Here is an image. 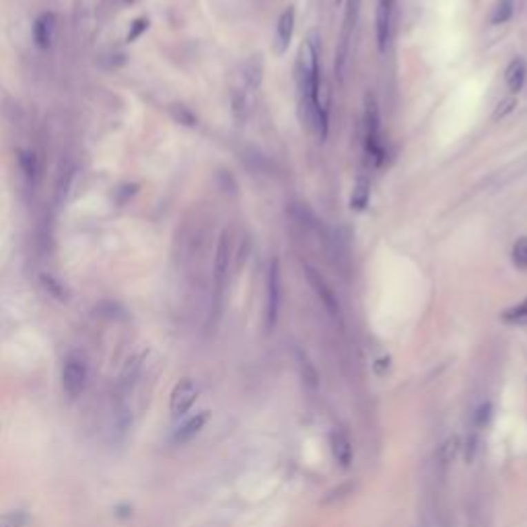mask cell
I'll return each instance as SVG.
<instances>
[{
  "instance_id": "cell-1",
  "label": "cell",
  "mask_w": 527,
  "mask_h": 527,
  "mask_svg": "<svg viewBox=\"0 0 527 527\" xmlns=\"http://www.w3.org/2000/svg\"><path fill=\"white\" fill-rule=\"evenodd\" d=\"M363 122H365V148H367V155L371 157V161L375 165H381L386 161V150L381 146V136H379V108H377V101L373 95H367L365 97V116H363Z\"/></svg>"
},
{
  "instance_id": "cell-2",
  "label": "cell",
  "mask_w": 527,
  "mask_h": 527,
  "mask_svg": "<svg viewBox=\"0 0 527 527\" xmlns=\"http://www.w3.org/2000/svg\"><path fill=\"white\" fill-rule=\"evenodd\" d=\"M359 6L361 0H348L346 6V14L342 21V29H340V37H338V46H336V79H344V70L348 64V54H350V41H352V33L357 27V19H359Z\"/></svg>"
},
{
  "instance_id": "cell-3",
  "label": "cell",
  "mask_w": 527,
  "mask_h": 527,
  "mask_svg": "<svg viewBox=\"0 0 527 527\" xmlns=\"http://www.w3.org/2000/svg\"><path fill=\"white\" fill-rule=\"evenodd\" d=\"M87 379H89V369H87V363L83 357L79 355H70L66 361H64V367H62V388H64V394L68 397H79V395L85 392L87 388Z\"/></svg>"
},
{
  "instance_id": "cell-4",
  "label": "cell",
  "mask_w": 527,
  "mask_h": 527,
  "mask_svg": "<svg viewBox=\"0 0 527 527\" xmlns=\"http://www.w3.org/2000/svg\"><path fill=\"white\" fill-rule=\"evenodd\" d=\"M280 295H282V284H280V262L274 258L270 262L268 270V292H266V328L272 330L278 319L280 311Z\"/></svg>"
},
{
  "instance_id": "cell-5",
  "label": "cell",
  "mask_w": 527,
  "mask_h": 527,
  "mask_svg": "<svg viewBox=\"0 0 527 527\" xmlns=\"http://www.w3.org/2000/svg\"><path fill=\"white\" fill-rule=\"evenodd\" d=\"M231 248H233V237L231 231H223L219 237V246H217V254H215V292L217 299L221 297L227 276H229V268H231Z\"/></svg>"
},
{
  "instance_id": "cell-6",
  "label": "cell",
  "mask_w": 527,
  "mask_h": 527,
  "mask_svg": "<svg viewBox=\"0 0 527 527\" xmlns=\"http://www.w3.org/2000/svg\"><path fill=\"white\" fill-rule=\"evenodd\" d=\"M305 276H307L311 288L315 290L317 299H319V301L324 303V307L328 309V313L334 315V317H338V315H340V303H338V297H336L334 288L328 284V280H326L315 268H311V266H305Z\"/></svg>"
},
{
  "instance_id": "cell-7",
  "label": "cell",
  "mask_w": 527,
  "mask_h": 527,
  "mask_svg": "<svg viewBox=\"0 0 527 527\" xmlns=\"http://www.w3.org/2000/svg\"><path fill=\"white\" fill-rule=\"evenodd\" d=\"M196 397H198V386H196V381L190 379V377H183V379L177 381V386H175L173 392H171L169 408H171V412H173L175 416H181V414H186V412L194 406Z\"/></svg>"
},
{
  "instance_id": "cell-8",
  "label": "cell",
  "mask_w": 527,
  "mask_h": 527,
  "mask_svg": "<svg viewBox=\"0 0 527 527\" xmlns=\"http://www.w3.org/2000/svg\"><path fill=\"white\" fill-rule=\"evenodd\" d=\"M394 23V0H379L377 4V46L379 52H386L392 39Z\"/></svg>"
},
{
  "instance_id": "cell-9",
  "label": "cell",
  "mask_w": 527,
  "mask_h": 527,
  "mask_svg": "<svg viewBox=\"0 0 527 527\" xmlns=\"http://www.w3.org/2000/svg\"><path fill=\"white\" fill-rule=\"evenodd\" d=\"M292 27H295V8L288 6V8H284V12H282L280 19H278V25H276L274 52H276L278 56H282V54L288 50L290 37H292Z\"/></svg>"
},
{
  "instance_id": "cell-10",
  "label": "cell",
  "mask_w": 527,
  "mask_h": 527,
  "mask_svg": "<svg viewBox=\"0 0 527 527\" xmlns=\"http://www.w3.org/2000/svg\"><path fill=\"white\" fill-rule=\"evenodd\" d=\"M208 420H210V412H198V414H194L192 418H188V420L175 430L173 443H175V445H183V443L192 441V439L206 426Z\"/></svg>"
},
{
  "instance_id": "cell-11",
  "label": "cell",
  "mask_w": 527,
  "mask_h": 527,
  "mask_svg": "<svg viewBox=\"0 0 527 527\" xmlns=\"http://www.w3.org/2000/svg\"><path fill=\"white\" fill-rule=\"evenodd\" d=\"M330 447H332V455L334 459L342 466V468H348L352 464V443L348 439V435L344 430H334L330 435Z\"/></svg>"
},
{
  "instance_id": "cell-12",
  "label": "cell",
  "mask_w": 527,
  "mask_h": 527,
  "mask_svg": "<svg viewBox=\"0 0 527 527\" xmlns=\"http://www.w3.org/2000/svg\"><path fill=\"white\" fill-rule=\"evenodd\" d=\"M54 23H56V14L54 12H43L35 19L33 25V39L41 50H48L52 46L54 39Z\"/></svg>"
},
{
  "instance_id": "cell-13",
  "label": "cell",
  "mask_w": 527,
  "mask_h": 527,
  "mask_svg": "<svg viewBox=\"0 0 527 527\" xmlns=\"http://www.w3.org/2000/svg\"><path fill=\"white\" fill-rule=\"evenodd\" d=\"M526 77H527L526 60H524V58H515V60L509 64L507 72H505V81H507L509 91H511V93H519V91H521V87H524V83H526Z\"/></svg>"
},
{
  "instance_id": "cell-14",
  "label": "cell",
  "mask_w": 527,
  "mask_h": 527,
  "mask_svg": "<svg viewBox=\"0 0 527 527\" xmlns=\"http://www.w3.org/2000/svg\"><path fill=\"white\" fill-rule=\"evenodd\" d=\"M231 106H233V116L237 122H246V118L252 112V97L243 89H233L231 93Z\"/></svg>"
},
{
  "instance_id": "cell-15",
  "label": "cell",
  "mask_w": 527,
  "mask_h": 527,
  "mask_svg": "<svg viewBox=\"0 0 527 527\" xmlns=\"http://www.w3.org/2000/svg\"><path fill=\"white\" fill-rule=\"evenodd\" d=\"M297 363H299V371H301V377H303V384L309 388V390H317L319 386V373L317 369L313 367V363L309 361V357L305 352H297Z\"/></svg>"
},
{
  "instance_id": "cell-16",
  "label": "cell",
  "mask_w": 527,
  "mask_h": 527,
  "mask_svg": "<svg viewBox=\"0 0 527 527\" xmlns=\"http://www.w3.org/2000/svg\"><path fill=\"white\" fill-rule=\"evenodd\" d=\"M369 196H371V186L367 181V177H359L352 190V198H350V206L352 210H365V206L369 204Z\"/></svg>"
},
{
  "instance_id": "cell-17",
  "label": "cell",
  "mask_w": 527,
  "mask_h": 527,
  "mask_svg": "<svg viewBox=\"0 0 527 527\" xmlns=\"http://www.w3.org/2000/svg\"><path fill=\"white\" fill-rule=\"evenodd\" d=\"M241 72H243L241 77H243V81H246V85H248L250 89L258 87V85L262 83V74H264L262 62L258 60V56H256V58H252V60H248V62L243 64Z\"/></svg>"
},
{
  "instance_id": "cell-18",
  "label": "cell",
  "mask_w": 527,
  "mask_h": 527,
  "mask_svg": "<svg viewBox=\"0 0 527 527\" xmlns=\"http://www.w3.org/2000/svg\"><path fill=\"white\" fill-rule=\"evenodd\" d=\"M501 319L511 324V326H524L527 324V299H524L521 303L509 307L507 311L501 313Z\"/></svg>"
},
{
  "instance_id": "cell-19",
  "label": "cell",
  "mask_w": 527,
  "mask_h": 527,
  "mask_svg": "<svg viewBox=\"0 0 527 527\" xmlns=\"http://www.w3.org/2000/svg\"><path fill=\"white\" fill-rule=\"evenodd\" d=\"M19 163H21V169L25 173V177L29 181H35L37 179V173H39V165H37V159L33 152L29 150H19Z\"/></svg>"
},
{
  "instance_id": "cell-20",
  "label": "cell",
  "mask_w": 527,
  "mask_h": 527,
  "mask_svg": "<svg viewBox=\"0 0 527 527\" xmlns=\"http://www.w3.org/2000/svg\"><path fill=\"white\" fill-rule=\"evenodd\" d=\"M31 517L25 511H8L0 515V527H27Z\"/></svg>"
},
{
  "instance_id": "cell-21",
  "label": "cell",
  "mask_w": 527,
  "mask_h": 527,
  "mask_svg": "<svg viewBox=\"0 0 527 527\" xmlns=\"http://www.w3.org/2000/svg\"><path fill=\"white\" fill-rule=\"evenodd\" d=\"M459 447H461V441H459V437H449V439H447V441L441 445V449H439V457H441V464H451V461L455 459V455H457Z\"/></svg>"
},
{
  "instance_id": "cell-22",
  "label": "cell",
  "mask_w": 527,
  "mask_h": 527,
  "mask_svg": "<svg viewBox=\"0 0 527 527\" xmlns=\"http://www.w3.org/2000/svg\"><path fill=\"white\" fill-rule=\"evenodd\" d=\"M513 264L521 272H527V237H519L513 246Z\"/></svg>"
},
{
  "instance_id": "cell-23",
  "label": "cell",
  "mask_w": 527,
  "mask_h": 527,
  "mask_svg": "<svg viewBox=\"0 0 527 527\" xmlns=\"http://www.w3.org/2000/svg\"><path fill=\"white\" fill-rule=\"evenodd\" d=\"M511 14H513V0H501L495 14H493V23H497V25L505 23V21L511 19Z\"/></svg>"
},
{
  "instance_id": "cell-24",
  "label": "cell",
  "mask_w": 527,
  "mask_h": 527,
  "mask_svg": "<svg viewBox=\"0 0 527 527\" xmlns=\"http://www.w3.org/2000/svg\"><path fill=\"white\" fill-rule=\"evenodd\" d=\"M171 114H173V118H175L179 124H183V126H196V116H194L188 108H183V106H173V108H171Z\"/></svg>"
},
{
  "instance_id": "cell-25",
  "label": "cell",
  "mask_w": 527,
  "mask_h": 527,
  "mask_svg": "<svg viewBox=\"0 0 527 527\" xmlns=\"http://www.w3.org/2000/svg\"><path fill=\"white\" fill-rule=\"evenodd\" d=\"M490 418H493V404H490V401H484V404L476 410V414H474V424H476L478 428H484V426L490 422Z\"/></svg>"
},
{
  "instance_id": "cell-26",
  "label": "cell",
  "mask_w": 527,
  "mask_h": 527,
  "mask_svg": "<svg viewBox=\"0 0 527 527\" xmlns=\"http://www.w3.org/2000/svg\"><path fill=\"white\" fill-rule=\"evenodd\" d=\"M41 282L46 284V290H48V292H52L56 299H60V301H64V299H66V295H64L62 286H60V284H58L52 276H46V274H43V276H41Z\"/></svg>"
},
{
  "instance_id": "cell-27",
  "label": "cell",
  "mask_w": 527,
  "mask_h": 527,
  "mask_svg": "<svg viewBox=\"0 0 527 527\" xmlns=\"http://www.w3.org/2000/svg\"><path fill=\"white\" fill-rule=\"evenodd\" d=\"M146 27H148V21H146V19H136L134 25H132L130 33H128V41H136V39L146 31Z\"/></svg>"
},
{
  "instance_id": "cell-28",
  "label": "cell",
  "mask_w": 527,
  "mask_h": 527,
  "mask_svg": "<svg viewBox=\"0 0 527 527\" xmlns=\"http://www.w3.org/2000/svg\"><path fill=\"white\" fill-rule=\"evenodd\" d=\"M476 451H478V437L472 435V437H468V445H466V459H468V464L474 461Z\"/></svg>"
},
{
  "instance_id": "cell-29",
  "label": "cell",
  "mask_w": 527,
  "mask_h": 527,
  "mask_svg": "<svg viewBox=\"0 0 527 527\" xmlns=\"http://www.w3.org/2000/svg\"><path fill=\"white\" fill-rule=\"evenodd\" d=\"M388 369H390V359H388V357H384V359H379V361L375 363V373H377V375H386Z\"/></svg>"
}]
</instances>
